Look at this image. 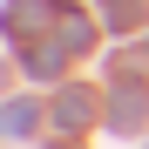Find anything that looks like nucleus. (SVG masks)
<instances>
[{
  "mask_svg": "<svg viewBox=\"0 0 149 149\" xmlns=\"http://www.w3.org/2000/svg\"><path fill=\"white\" fill-rule=\"evenodd\" d=\"M54 109H61V122H68V129H81V122L95 115V95H88V88H68V95H61Z\"/></svg>",
  "mask_w": 149,
  "mask_h": 149,
  "instance_id": "1",
  "label": "nucleus"
},
{
  "mask_svg": "<svg viewBox=\"0 0 149 149\" xmlns=\"http://www.w3.org/2000/svg\"><path fill=\"white\" fill-rule=\"evenodd\" d=\"M34 122H41V109H34V102H7V109H0V129H7V136H27Z\"/></svg>",
  "mask_w": 149,
  "mask_h": 149,
  "instance_id": "3",
  "label": "nucleus"
},
{
  "mask_svg": "<svg viewBox=\"0 0 149 149\" xmlns=\"http://www.w3.org/2000/svg\"><path fill=\"white\" fill-rule=\"evenodd\" d=\"M102 20L109 27H129V20H142V0H102Z\"/></svg>",
  "mask_w": 149,
  "mask_h": 149,
  "instance_id": "4",
  "label": "nucleus"
},
{
  "mask_svg": "<svg viewBox=\"0 0 149 149\" xmlns=\"http://www.w3.org/2000/svg\"><path fill=\"white\" fill-rule=\"evenodd\" d=\"M27 68H34V74H54V68H61V47H27Z\"/></svg>",
  "mask_w": 149,
  "mask_h": 149,
  "instance_id": "5",
  "label": "nucleus"
},
{
  "mask_svg": "<svg viewBox=\"0 0 149 149\" xmlns=\"http://www.w3.org/2000/svg\"><path fill=\"white\" fill-rule=\"evenodd\" d=\"M41 14H47V0H14V7H7V34H34Z\"/></svg>",
  "mask_w": 149,
  "mask_h": 149,
  "instance_id": "2",
  "label": "nucleus"
}]
</instances>
